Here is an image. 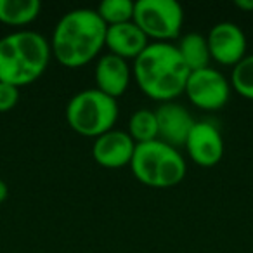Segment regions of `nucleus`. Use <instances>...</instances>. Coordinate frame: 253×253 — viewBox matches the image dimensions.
<instances>
[{
    "instance_id": "f257e3e1",
    "label": "nucleus",
    "mask_w": 253,
    "mask_h": 253,
    "mask_svg": "<svg viewBox=\"0 0 253 253\" xmlns=\"http://www.w3.org/2000/svg\"><path fill=\"white\" fill-rule=\"evenodd\" d=\"M106 30L95 9H73L54 26L50 37L52 57L64 68H82L92 63L106 47Z\"/></svg>"
},
{
    "instance_id": "f03ea898",
    "label": "nucleus",
    "mask_w": 253,
    "mask_h": 253,
    "mask_svg": "<svg viewBox=\"0 0 253 253\" xmlns=\"http://www.w3.org/2000/svg\"><path fill=\"white\" fill-rule=\"evenodd\" d=\"M189 73L173 43L151 42L132 64V78L141 92L162 104L184 94Z\"/></svg>"
},
{
    "instance_id": "7ed1b4c3",
    "label": "nucleus",
    "mask_w": 253,
    "mask_h": 253,
    "mask_svg": "<svg viewBox=\"0 0 253 253\" xmlns=\"http://www.w3.org/2000/svg\"><path fill=\"white\" fill-rule=\"evenodd\" d=\"M50 57L45 37L32 30H16L0 39V82L26 87L45 73Z\"/></svg>"
},
{
    "instance_id": "20e7f679",
    "label": "nucleus",
    "mask_w": 253,
    "mask_h": 253,
    "mask_svg": "<svg viewBox=\"0 0 253 253\" xmlns=\"http://www.w3.org/2000/svg\"><path fill=\"white\" fill-rule=\"evenodd\" d=\"M130 170L135 179L144 186L169 189L182 182L187 173V165L179 149L156 139L135 146Z\"/></svg>"
},
{
    "instance_id": "39448f33",
    "label": "nucleus",
    "mask_w": 253,
    "mask_h": 253,
    "mask_svg": "<svg viewBox=\"0 0 253 253\" xmlns=\"http://www.w3.org/2000/svg\"><path fill=\"white\" fill-rule=\"evenodd\" d=\"M120 108L116 99L97 88H87L68 101L66 122L73 132L84 137L97 139L115 128Z\"/></svg>"
},
{
    "instance_id": "423d86ee",
    "label": "nucleus",
    "mask_w": 253,
    "mask_h": 253,
    "mask_svg": "<svg viewBox=\"0 0 253 253\" xmlns=\"http://www.w3.org/2000/svg\"><path fill=\"white\" fill-rule=\"evenodd\" d=\"M134 23L149 40L170 43V40L180 39L184 9L175 0H137Z\"/></svg>"
},
{
    "instance_id": "0eeeda50",
    "label": "nucleus",
    "mask_w": 253,
    "mask_h": 253,
    "mask_svg": "<svg viewBox=\"0 0 253 253\" xmlns=\"http://www.w3.org/2000/svg\"><path fill=\"white\" fill-rule=\"evenodd\" d=\"M231 82L224 73L213 68L191 71L184 94L196 108L205 111H215L227 104L231 97Z\"/></svg>"
},
{
    "instance_id": "6e6552de",
    "label": "nucleus",
    "mask_w": 253,
    "mask_h": 253,
    "mask_svg": "<svg viewBox=\"0 0 253 253\" xmlns=\"http://www.w3.org/2000/svg\"><path fill=\"white\" fill-rule=\"evenodd\" d=\"M210 57L222 66H232L246 57V35L236 23H217L207 35Z\"/></svg>"
},
{
    "instance_id": "1a4fd4ad",
    "label": "nucleus",
    "mask_w": 253,
    "mask_h": 253,
    "mask_svg": "<svg viewBox=\"0 0 253 253\" xmlns=\"http://www.w3.org/2000/svg\"><path fill=\"white\" fill-rule=\"evenodd\" d=\"M184 148L198 167L210 169L222 160L225 146L217 125L211 122H196Z\"/></svg>"
},
{
    "instance_id": "9d476101",
    "label": "nucleus",
    "mask_w": 253,
    "mask_h": 253,
    "mask_svg": "<svg viewBox=\"0 0 253 253\" xmlns=\"http://www.w3.org/2000/svg\"><path fill=\"white\" fill-rule=\"evenodd\" d=\"M135 142L128 135V132L123 130H113L99 135L94 139L92 144V158L97 165L104 169H123V167H130L132 156L135 151Z\"/></svg>"
},
{
    "instance_id": "9b49d317",
    "label": "nucleus",
    "mask_w": 253,
    "mask_h": 253,
    "mask_svg": "<svg viewBox=\"0 0 253 253\" xmlns=\"http://www.w3.org/2000/svg\"><path fill=\"white\" fill-rule=\"evenodd\" d=\"M156 120H158V139L172 148L184 146L194 126L191 113L177 102H163L158 106Z\"/></svg>"
},
{
    "instance_id": "f8f14e48",
    "label": "nucleus",
    "mask_w": 253,
    "mask_h": 253,
    "mask_svg": "<svg viewBox=\"0 0 253 253\" xmlns=\"http://www.w3.org/2000/svg\"><path fill=\"white\" fill-rule=\"evenodd\" d=\"M95 88L113 99L122 97L132 80V66L128 61L113 54H104L97 59L94 70Z\"/></svg>"
},
{
    "instance_id": "ddd939ff",
    "label": "nucleus",
    "mask_w": 253,
    "mask_h": 253,
    "mask_svg": "<svg viewBox=\"0 0 253 253\" xmlns=\"http://www.w3.org/2000/svg\"><path fill=\"white\" fill-rule=\"evenodd\" d=\"M149 43V39L134 21L108 26L106 30V49L125 61H135Z\"/></svg>"
},
{
    "instance_id": "4468645a",
    "label": "nucleus",
    "mask_w": 253,
    "mask_h": 253,
    "mask_svg": "<svg viewBox=\"0 0 253 253\" xmlns=\"http://www.w3.org/2000/svg\"><path fill=\"white\" fill-rule=\"evenodd\" d=\"M175 47L189 71L205 70L210 66L211 57L207 37L200 35V33H186L184 37H180Z\"/></svg>"
},
{
    "instance_id": "2eb2a0df",
    "label": "nucleus",
    "mask_w": 253,
    "mask_h": 253,
    "mask_svg": "<svg viewBox=\"0 0 253 253\" xmlns=\"http://www.w3.org/2000/svg\"><path fill=\"white\" fill-rule=\"evenodd\" d=\"M42 4L39 0H0V23L23 28L39 18Z\"/></svg>"
},
{
    "instance_id": "dca6fc26",
    "label": "nucleus",
    "mask_w": 253,
    "mask_h": 253,
    "mask_svg": "<svg viewBox=\"0 0 253 253\" xmlns=\"http://www.w3.org/2000/svg\"><path fill=\"white\" fill-rule=\"evenodd\" d=\"M128 135L135 144H146L158 139V120L155 109H137L128 120Z\"/></svg>"
},
{
    "instance_id": "f3484780",
    "label": "nucleus",
    "mask_w": 253,
    "mask_h": 253,
    "mask_svg": "<svg viewBox=\"0 0 253 253\" xmlns=\"http://www.w3.org/2000/svg\"><path fill=\"white\" fill-rule=\"evenodd\" d=\"M134 7L135 2L130 0H104L99 4L95 12L106 26H116L134 21Z\"/></svg>"
},
{
    "instance_id": "a211bd4d",
    "label": "nucleus",
    "mask_w": 253,
    "mask_h": 253,
    "mask_svg": "<svg viewBox=\"0 0 253 253\" xmlns=\"http://www.w3.org/2000/svg\"><path fill=\"white\" fill-rule=\"evenodd\" d=\"M231 87L238 92L241 97L253 101V54H246L245 59H241L231 71Z\"/></svg>"
},
{
    "instance_id": "6ab92c4d",
    "label": "nucleus",
    "mask_w": 253,
    "mask_h": 253,
    "mask_svg": "<svg viewBox=\"0 0 253 253\" xmlns=\"http://www.w3.org/2000/svg\"><path fill=\"white\" fill-rule=\"evenodd\" d=\"M19 101V88L11 84L0 82V113H9Z\"/></svg>"
},
{
    "instance_id": "aec40b11",
    "label": "nucleus",
    "mask_w": 253,
    "mask_h": 253,
    "mask_svg": "<svg viewBox=\"0 0 253 253\" xmlns=\"http://www.w3.org/2000/svg\"><path fill=\"white\" fill-rule=\"evenodd\" d=\"M234 5L243 12H253V0H236Z\"/></svg>"
},
{
    "instance_id": "412c9836",
    "label": "nucleus",
    "mask_w": 253,
    "mask_h": 253,
    "mask_svg": "<svg viewBox=\"0 0 253 253\" xmlns=\"http://www.w3.org/2000/svg\"><path fill=\"white\" fill-rule=\"evenodd\" d=\"M7 196H9V187H7V184H5L4 180L0 179V205L7 200Z\"/></svg>"
}]
</instances>
